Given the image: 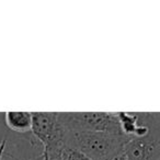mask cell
Masks as SVG:
<instances>
[{
    "label": "cell",
    "mask_w": 160,
    "mask_h": 160,
    "mask_svg": "<svg viewBox=\"0 0 160 160\" xmlns=\"http://www.w3.org/2000/svg\"><path fill=\"white\" fill-rule=\"evenodd\" d=\"M127 160L160 159V121L151 113L149 131L142 136H133L125 145Z\"/></svg>",
    "instance_id": "cell-3"
},
{
    "label": "cell",
    "mask_w": 160,
    "mask_h": 160,
    "mask_svg": "<svg viewBox=\"0 0 160 160\" xmlns=\"http://www.w3.org/2000/svg\"><path fill=\"white\" fill-rule=\"evenodd\" d=\"M131 137L123 134L104 132H71L66 129L69 146L77 149L90 160H107L124 150Z\"/></svg>",
    "instance_id": "cell-1"
},
{
    "label": "cell",
    "mask_w": 160,
    "mask_h": 160,
    "mask_svg": "<svg viewBox=\"0 0 160 160\" xmlns=\"http://www.w3.org/2000/svg\"><path fill=\"white\" fill-rule=\"evenodd\" d=\"M58 123L71 132H104L123 134L118 113L110 112H69L58 113ZM124 135V134H123Z\"/></svg>",
    "instance_id": "cell-2"
},
{
    "label": "cell",
    "mask_w": 160,
    "mask_h": 160,
    "mask_svg": "<svg viewBox=\"0 0 160 160\" xmlns=\"http://www.w3.org/2000/svg\"><path fill=\"white\" fill-rule=\"evenodd\" d=\"M107 160H127V157H126V155H125V151L123 150V151H121L120 153H118V155L113 156V157L109 158V159H107Z\"/></svg>",
    "instance_id": "cell-6"
},
{
    "label": "cell",
    "mask_w": 160,
    "mask_h": 160,
    "mask_svg": "<svg viewBox=\"0 0 160 160\" xmlns=\"http://www.w3.org/2000/svg\"><path fill=\"white\" fill-rule=\"evenodd\" d=\"M0 160H1V159H0Z\"/></svg>",
    "instance_id": "cell-7"
},
{
    "label": "cell",
    "mask_w": 160,
    "mask_h": 160,
    "mask_svg": "<svg viewBox=\"0 0 160 160\" xmlns=\"http://www.w3.org/2000/svg\"><path fill=\"white\" fill-rule=\"evenodd\" d=\"M60 128L58 123V113L51 112H35L33 113L32 133L42 142L47 144L56 136Z\"/></svg>",
    "instance_id": "cell-4"
},
{
    "label": "cell",
    "mask_w": 160,
    "mask_h": 160,
    "mask_svg": "<svg viewBox=\"0 0 160 160\" xmlns=\"http://www.w3.org/2000/svg\"><path fill=\"white\" fill-rule=\"evenodd\" d=\"M6 125L16 133H28L32 131L33 113L31 112H7Z\"/></svg>",
    "instance_id": "cell-5"
}]
</instances>
